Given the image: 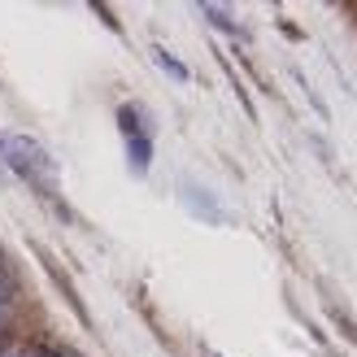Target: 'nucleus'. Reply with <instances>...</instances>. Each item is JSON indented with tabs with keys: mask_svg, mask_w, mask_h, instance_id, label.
<instances>
[{
	"mask_svg": "<svg viewBox=\"0 0 357 357\" xmlns=\"http://www.w3.org/2000/svg\"><path fill=\"white\" fill-rule=\"evenodd\" d=\"M40 257H44V253H40ZM44 271H48V279H52V283H57V288H61V296L70 301V310H75V314L83 318V323H92V318H87V310H83V301H79V292H75V283H70V279L61 275V266L52 261V257H44Z\"/></svg>",
	"mask_w": 357,
	"mask_h": 357,
	"instance_id": "20e7f679",
	"label": "nucleus"
},
{
	"mask_svg": "<svg viewBox=\"0 0 357 357\" xmlns=\"http://www.w3.org/2000/svg\"><path fill=\"white\" fill-rule=\"evenodd\" d=\"M118 127H122V135H127V153H131L135 174H144L149 162H153V144H149V135H144V122H139L135 105H122V109H118Z\"/></svg>",
	"mask_w": 357,
	"mask_h": 357,
	"instance_id": "f03ea898",
	"label": "nucleus"
},
{
	"mask_svg": "<svg viewBox=\"0 0 357 357\" xmlns=\"http://www.w3.org/2000/svg\"><path fill=\"white\" fill-rule=\"evenodd\" d=\"M201 13H205V17H209V22L218 26V31H231V35L240 31L236 22H231V13H227V9H218V5H201Z\"/></svg>",
	"mask_w": 357,
	"mask_h": 357,
	"instance_id": "423d86ee",
	"label": "nucleus"
},
{
	"mask_svg": "<svg viewBox=\"0 0 357 357\" xmlns=\"http://www.w3.org/2000/svg\"><path fill=\"white\" fill-rule=\"evenodd\" d=\"M0 153H5V162L26 178L31 188H40L44 196H57V166H52V157L35 144L26 135H0Z\"/></svg>",
	"mask_w": 357,
	"mask_h": 357,
	"instance_id": "f257e3e1",
	"label": "nucleus"
},
{
	"mask_svg": "<svg viewBox=\"0 0 357 357\" xmlns=\"http://www.w3.org/2000/svg\"><path fill=\"white\" fill-rule=\"evenodd\" d=\"M153 57H157V66H162L170 79H178V83H188V79H192V75H188V66H178V61H174V52H166V48H153Z\"/></svg>",
	"mask_w": 357,
	"mask_h": 357,
	"instance_id": "39448f33",
	"label": "nucleus"
},
{
	"mask_svg": "<svg viewBox=\"0 0 357 357\" xmlns=\"http://www.w3.org/2000/svg\"><path fill=\"white\" fill-rule=\"evenodd\" d=\"M13 301H17V279H13V271H9V257L0 253V331L9 327Z\"/></svg>",
	"mask_w": 357,
	"mask_h": 357,
	"instance_id": "7ed1b4c3",
	"label": "nucleus"
}]
</instances>
